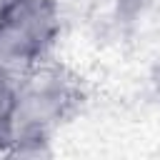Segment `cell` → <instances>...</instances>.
Instances as JSON below:
<instances>
[{
    "label": "cell",
    "instance_id": "6da1fadb",
    "mask_svg": "<svg viewBox=\"0 0 160 160\" xmlns=\"http://www.w3.org/2000/svg\"><path fill=\"white\" fill-rule=\"evenodd\" d=\"M80 80L48 58L18 75V112L5 155H48L52 132L80 105Z\"/></svg>",
    "mask_w": 160,
    "mask_h": 160
},
{
    "label": "cell",
    "instance_id": "7a4b0ae2",
    "mask_svg": "<svg viewBox=\"0 0 160 160\" xmlns=\"http://www.w3.org/2000/svg\"><path fill=\"white\" fill-rule=\"evenodd\" d=\"M60 32L58 0H0V70L22 75L50 55Z\"/></svg>",
    "mask_w": 160,
    "mask_h": 160
},
{
    "label": "cell",
    "instance_id": "3957f363",
    "mask_svg": "<svg viewBox=\"0 0 160 160\" xmlns=\"http://www.w3.org/2000/svg\"><path fill=\"white\" fill-rule=\"evenodd\" d=\"M18 112V75L0 70V152H8Z\"/></svg>",
    "mask_w": 160,
    "mask_h": 160
},
{
    "label": "cell",
    "instance_id": "277c9868",
    "mask_svg": "<svg viewBox=\"0 0 160 160\" xmlns=\"http://www.w3.org/2000/svg\"><path fill=\"white\" fill-rule=\"evenodd\" d=\"M150 85H152V90H155V95L160 98V58L152 62V68H150Z\"/></svg>",
    "mask_w": 160,
    "mask_h": 160
}]
</instances>
